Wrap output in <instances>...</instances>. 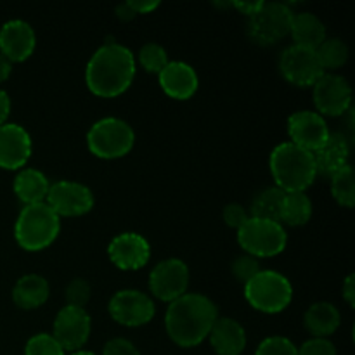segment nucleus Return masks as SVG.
<instances>
[{
	"instance_id": "obj_1",
	"label": "nucleus",
	"mask_w": 355,
	"mask_h": 355,
	"mask_svg": "<svg viewBox=\"0 0 355 355\" xmlns=\"http://www.w3.org/2000/svg\"><path fill=\"white\" fill-rule=\"evenodd\" d=\"M135 68L130 49L116 42H106L87 62L85 83L94 96L113 99L127 92L135 78Z\"/></svg>"
},
{
	"instance_id": "obj_2",
	"label": "nucleus",
	"mask_w": 355,
	"mask_h": 355,
	"mask_svg": "<svg viewBox=\"0 0 355 355\" xmlns=\"http://www.w3.org/2000/svg\"><path fill=\"white\" fill-rule=\"evenodd\" d=\"M217 319V305L210 298L187 291L168 304L165 314L166 335L175 345L193 349L208 338V333Z\"/></svg>"
},
{
	"instance_id": "obj_3",
	"label": "nucleus",
	"mask_w": 355,
	"mask_h": 355,
	"mask_svg": "<svg viewBox=\"0 0 355 355\" xmlns=\"http://www.w3.org/2000/svg\"><path fill=\"white\" fill-rule=\"evenodd\" d=\"M269 166L276 187L284 193H305L318 177L312 153L291 142H283L272 149Z\"/></svg>"
},
{
	"instance_id": "obj_4",
	"label": "nucleus",
	"mask_w": 355,
	"mask_h": 355,
	"mask_svg": "<svg viewBox=\"0 0 355 355\" xmlns=\"http://www.w3.org/2000/svg\"><path fill=\"white\" fill-rule=\"evenodd\" d=\"M61 231V218L47 203L23 207L14 224L16 243L26 252H42L55 241Z\"/></svg>"
},
{
	"instance_id": "obj_5",
	"label": "nucleus",
	"mask_w": 355,
	"mask_h": 355,
	"mask_svg": "<svg viewBox=\"0 0 355 355\" xmlns=\"http://www.w3.org/2000/svg\"><path fill=\"white\" fill-rule=\"evenodd\" d=\"M245 298L250 307L262 314H279L293 300L290 279L276 270H260L245 284Z\"/></svg>"
},
{
	"instance_id": "obj_6",
	"label": "nucleus",
	"mask_w": 355,
	"mask_h": 355,
	"mask_svg": "<svg viewBox=\"0 0 355 355\" xmlns=\"http://www.w3.org/2000/svg\"><path fill=\"white\" fill-rule=\"evenodd\" d=\"M135 144V132L120 118H103L87 132V148L101 159H118L127 156Z\"/></svg>"
},
{
	"instance_id": "obj_7",
	"label": "nucleus",
	"mask_w": 355,
	"mask_h": 355,
	"mask_svg": "<svg viewBox=\"0 0 355 355\" xmlns=\"http://www.w3.org/2000/svg\"><path fill=\"white\" fill-rule=\"evenodd\" d=\"M238 243L246 255L255 259H270L286 250L288 234L283 224L250 217L238 229Z\"/></svg>"
},
{
	"instance_id": "obj_8",
	"label": "nucleus",
	"mask_w": 355,
	"mask_h": 355,
	"mask_svg": "<svg viewBox=\"0 0 355 355\" xmlns=\"http://www.w3.org/2000/svg\"><path fill=\"white\" fill-rule=\"evenodd\" d=\"M293 10L281 2H262L248 19V35L255 44L269 47L290 35Z\"/></svg>"
},
{
	"instance_id": "obj_9",
	"label": "nucleus",
	"mask_w": 355,
	"mask_h": 355,
	"mask_svg": "<svg viewBox=\"0 0 355 355\" xmlns=\"http://www.w3.org/2000/svg\"><path fill=\"white\" fill-rule=\"evenodd\" d=\"M189 267L180 259H165L149 272V291L158 300L172 304L189 290Z\"/></svg>"
},
{
	"instance_id": "obj_10",
	"label": "nucleus",
	"mask_w": 355,
	"mask_h": 355,
	"mask_svg": "<svg viewBox=\"0 0 355 355\" xmlns=\"http://www.w3.org/2000/svg\"><path fill=\"white\" fill-rule=\"evenodd\" d=\"M279 71L288 83L295 87H314V83L324 75L318 52L314 49L290 45L279 58Z\"/></svg>"
},
{
	"instance_id": "obj_11",
	"label": "nucleus",
	"mask_w": 355,
	"mask_h": 355,
	"mask_svg": "<svg viewBox=\"0 0 355 355\" xmlns=\"http://www.w3.org/2000/svg\"><path fill=\"white\" fill-rule=\"evenodd\" d=\"M107 312L114 322L127 328H139L153 321L156 307L148 293L139 290H121L111 297Z\"/></svg>"
},
{
	"instance_id": "obj_12",
	"label": "nucleus",
	"mask_w": 355,
	"mask_h": 355,
	"mask_svg": "<svg viewBox=\"0 0 355 355\" xmlns=\"http://www.w3.org/2000/svg\"><path fill=\"white\" fill-rule=\"evenodd\" d=\"M312 99L321 116H342L352 107V87L342 75L324 73L312 87Z\"/></svg>"
},
{
	"instance_id": "obj_13",
	"label": "nucleus",
	"mask_w": 355,
	"mask_h": 355,
	"mask_svg": "<svg viewBox=\"0 0 355 355\" xmlns=\"http://www.w3.org/2000/svg\"><path fill=\"white\" fill-rule=\"evenodd\" d=\"M45 203L61 217H82L94 208V193L85 184L58 180L49 187Z\"/></svg>"
},
{
	"instance_id": "obj_14",
	"label": "nucleus",
	"mask_w": 355,
	"mask_h": 355,
	"mask_svg": "<svg viewBox=\"0 0 355 355\" xmlns=\"http://www.w3.org/2000/svg\"><path fill=\"white\" fill-rule=\"evenodd\" d=\"M92 331V319L85 309L64 305L58 312L52 326V336L64 352H78L89 342Z\"/></svg>"
},
{
	"instance_id": "obj_15",
	"label": "nucleus",
	"mask_w": 355,
	"mask_h": 355,
	"mask_svg": "<svg viewBox=\"0 0 355 355\" xmlns=\"http://www.w3.org/2000/svg\"><path fill=\"white\" fill-rule=\"evenodd\" d=\"M288 134H290L291 144L314 153L328 141L329 128L326 125L324 116L318 111H297L288 118Z\"/></svg>"
},
{
	"instance_id": "obj_16",
	"label": "nucleus",
	"mask_w": 355,
	"mask_h": 355,
	"mask_svg": "<svg viewBox=\"0 0 355 355\" xmlns=\"http://www.w3.org/2000/svg\"><path fill=\"white\" fill-rule=\"evenodd\" d=\"M107 255L114 267L121 270H139L151 259V245L137 232H121L107 245Z\"/></svg>"
},
{
	"instance_id": "obj_17",
	"label": "nucleus",
	"mask_w": 355,
	"mask_h": 355,
	"mask_svg": "<svg viewBox=\"0 0 355 355\" xmlns=\"http://www.w3.org/2000/svg\"><path fill=\"white\" fill-rule=\"evenodd\" d=\"M37 47L35 30L23 19L7 21L0 28V54L10 62H23Z\"/></svg>"
},
{
	"instance_id": "obj_18",
	"label": "nucleus",
	"mask_w": 355,
	"mask_h": 355,
	"mask_svg": "<svg viewBox=\"0 0 355 355\" xmlns=\"http://www.w3.org/2000/svg\"><path fill=\"white\" fill-rule=\"evenodd\" d=\"M31 156V137L21 125H0V168L21 170Z\"/></svg>"
},
{
	"instance_id": "obj_19",
	"label": "nucleus",
	"mask_w": 355,
	"mask_h": 355,
	"mask_svg": "<svg viewBox=\"0 0 355 355\" xmlns=\"http://www.w3.org/2000/svg\"><path fill=\"white\" fill-rule=\"evenodd\" d=\"M163 92L175 101H187L196 94L200 80L191 64L182 61H172L158 75Z\"/></svg>"
},
{
	"instance_id": "obj_20",
	"label": "nucleus",
	"mask_w": 355,
	"mask_h": 355,
	"mask_svg": "<svg viewBox=\"0 0 355 355\" xmlns=\"http://www.w3.org/2000/svg\"><path fill=\"white\" fill-rule=\"evenodd\" d=\"M208 340L217 355H241L246 349V331L232 318H218L208 333Z\"/></svg>"
},
{
	"instance_id": "obj_21",
	"label": "nucleus",
	"mask_w": 355,
	"mask_h": 355,
	"mask_svg": "<svg viewBox=\"0 0 355 355\" xmlns=\"http://www.w3.org/2000/svg\"><path fill=\"white\" fill-rule=\"evenodd\" d=\"M312 156H314L318 175L321 173V175L331 177L333 173L340 172L347 165H350V144L345 135L329 134L328 141L318 151L312 153Z\"/></svg>"
},
{
	"instance_id": "obj_22",
	"label": "nucleus",
	"mask_w": 355,
	"mask_h": 355,
	"mask_svg": "<svg viewBox=\"0 0 355 355\" xmlns=\"http://www.w3.org/2000/svg\"><path fill=\"white\" fill-rule=\"evenodd\" d=\"M51 286L40 274H24L12 288V302L23 311H35L49 300Z\"/></svg>"
},
{
	"instance_id": "obj_23",
	"label": "nucleus",
	"mask_w": 355,
	"mask_h": 355,
	"mask_svg": "<svg viewBox=\"0 0 355 355\" xmlns=\"http://www.w3.org/2000/svg\"><path fill=\"white\" fill-rule=\"evenodd\" d=\"M304 324L312 338H328L342 324V314L331 302H315L305 312Z\"/></svg>"
},
{
	"instance_id": "obj_24",
	"label": "nucleus",
	"mask_w": 355,
	"mask_h": 355,
	"mask_svg": "<svg viewBox=\"0 0 355 355\" xmlns=\"http://www.w3.org/2000/svg\"><path fill=\"white\" fill-rule=\"evenodd\" d=\"M49 182L47 177L37 168H21L19 173L14 179V194L17 196V200L28 207V205H37V203H45V198H47Z\"/></svg>"
},
{
	"instance_id": "obj_25",
	"label": "nucleus",
	"mask_w": 355,
	"mask_h": 355,
	"mask_svg": "<svg viewBox=\"0 0 355 355\" xmlns=\"http://www.w3.org/2000/svg\"><path fill=\"white\" fill-rule=\"evenodd\" d=\"M290 35L295 45L314 49V51L328 38L324 23L312 12H293Z\"/></svg>"
},
{
	"instance_id": "obj_26",
	"label": "nucleus",
	"mask_w": 355,
	"mask_h": 355,
	"mask_svg": "<svg viewBox=\"0 0 355 355\" xmlns=\"http://www.w3.org/2000/svg\"><path fill=\"white\" fill-rule=\"evenodd\" d=\"M312 201L307 193H284L283 205H281V224L291 227H302L312 217Z\"/></svg>"
},
{
	"instance_id": "obj_27",
	"label": "nucleus",
	"mask_w": 355,
	"mask_h": 355,
	"mask_svg": "<svg viewBox=\"0 0 355 355\" xmlns=\"http://www.w3.org/2000/svg\"><path fill=\"white\" fill-rule=\"evenodd\" d=\"M283 196H284V191H281L279 187L276 186L260 191L252 201V207H250V211H248L250 217L262 218V220L279 222Z\"/></svg>"
},
{
	"instance_id": "obj_28",
	"label": "nucleus",
	"mask_w": 355,
	"mask_h": 355,
	"mask_svg": "<svg viewBox=\"0 0 355 355\" xmlns=\"http://www.w3.org/2000/svg\"><path fill=\"white\" fill-rule=\"evenodd\" d=\"M318 58L322 69H338L349 61V47L342 38H326L318 49Z\"/></svg>"
},
{
	"instance_id": "obj_29",
	"label": "nucleus",
	"mask_w": 355,
	"mask_h": 355,
	"mask_svg": "<svg viewBox=\"0 0 355 355\" xmlns=\"http://www.w3.org/2000/svg\"><path fill=\"white\" fill-rule=\"evenodd\" d=\"M331 194L340 207L352 208L355 205V177L354 168L347 165L331 177Z\"/></svg>"
},
{
	"instance_id": "obj_30",
	"label": "nucleus",
	"mask_w": 355,
	"mask_h": 355,
	"mask_svg": "<svg viewBox=\"0 0 355 355\" xmlns=\"http://www.w3.org/2000/svg\"><path fill=\"white\" fill-rule=\"evenodd\" d=\"M139 62L148 73L159 75L170 61L165 47H162L156 42H149V44L142 45L141 51H139Z\"/></svg>"
},
{
	"instance_id": "obj_31",
	"label": "nucleus",
	"mask_w": 355,
	"mask_h": 355,
	"mask_svg": "<svg viewBox=\"0 0 355 355\" xmlns=\"http://www.w3.org/2000/svg\"><path fill=\"white\" fill-rule=\"evenodd\" d=\"M24 355H64V350L52 335L38 333L26 342Z\"/></svg>"
},
{
	"instance_id": "obj_32",
	"label": "nucleus",
	"mask_w": 355,
	"mask_h": 355,
	"mask_svg": "<svg viewBox=\"0 0 355 355\" xmlns=\"http://www.w3.org/2000/svg\"><path fill=\"white\" fill-rule=\"evenodd\" d=\"M64 297L66 304H68L69 307L85 309V305L90 302V297H92V288H90L89 281L82 279V277H75V279L69 281L68 286H66Z\"/></svg>"
},
{
	"instance_id": "obj_33",
	"label": "nucleus",
	"mask_w": 355,
	"mask_h": 355,
	"mask_svg": "<svg viewBox=\"0 0 355 355\" xmlns=\"http://www.w3.org/2000/svg\"><path fill=\"white\" fill-rule=\"evenodd\" d=\"M255 355H298V347L286 336H269L260 343Z\"/></svg>"
},
{
	"instance_id": "obj_34",
	"label": "nucleus",
	"mask_w": 355,
	"mask_h": 355,
	"mask_svg": "<svg viewBox=\"0 0 355 355\" xmlns=\"http://www.w3.org/2000/svg\"><path fill=\"white\" fill-rule=\"evenodd\" d=\"M232 276L236 277V281L246 284L250 279L257 276L260 272V260L255 259L252 255H239L238 259H234V262L231 263Z\"/></svg>"
},
{
	"instance_id": "obj_35",
	"label": "nucleus",
	"mask_w": 355,
	"mask_h": 355,
	"mask_svg": "<svg viewBox=\"0 0 355 355\" xmlns=\"http://www.w3.org/2000/svg\"><path fill=\"white\" fill-rule=\"evenodd\" d=\"M298 355H336V347L328 338H311L302 343Z\"/></svg>"
},
{
	"instance_id": "obj_36",
	"label": "nucleus",
	"mask_w": 355,
	"mask_h": 355,
	"mask_svg": "<svg viewBox=\"0 0 355 355\" xmlns=\"http://www.w3.org/2000/svg\"><path fill=\"white\" fill-rule=\"evenodd\" d=\"M222 217H224V222L227 227L236 229V231H238V229L241 227L246 220H248L250 214H248V210L243 207V205L229 203V205H225Z\"/></svg>"
},
{
	"instance_id": "obj_37",
	"label": "nucleus",
	"mask_w": 355,
	"mask_h": 355,
	"mask_svg": "<svg viewBox=\"0 0 355 355\" xmlns=\"http://www.w3.org/2000/svg\"><path fill=\"white\" fill-rule=\"evenodd\" d=\"M103 355H141V352L130 340L113 338L104 345Z\"/></svg>"
},
{
	"instance_id": "obj_38",
	"label": "nucleus",
	"mask_w": 355,
	"mask_h": 355,
	"mask_svg": "<svg viewBox=\"0 0 355 355\" xmlns=\"http://www.w3.org/2000/svg\"><path fill=\"white\" fill-rule=\"evenodd\" d=\"M128 6L135 14H151L159 7V2H148V0H130Z\"/></svg>"
},
{
	"instance_id": "obj_39",
	"label": "nucleus",
	"mask_w": 355,
	"mask_h": 355,
	"mask_svg": "<svg viewBox=\"0 0 355 355\" xmlns=\"http://www.w3.org/2000/svg\"><path fill=\"white\" fill-rule=\"evenodd\" d=\"M342 291H343V298H345V302H347V304H349V307H354V305H355L354 274H349V276L345 277V281H343Z\"/></svg>"
},
{
	"instance_id": "obj_40",
	"label": "nucleus",
	"mask_w": 355,
	"mask_h": 355,
	"mask_svg": "<svg viewBox=\"0 0 355 355\" xmlns=\"http://www.w3.org/2000/svg\"><path fill=\"white\" fill-rule=\"evenodd\" d=\"M9 114H10V97L6 90L0 89V125L7 123Z\"/></svg>"
},
{
	"instance_id": "obj_41",
	"label": "nucleus",
	"mask_w": 355,
	"mask_h": 355,
	"mask_svg": "<svg viewBox=\"0 0 355 355\" xmlns=\"http://www.w3.org/2000/svg\"><path fill=\"white\" fill-rule=\"evenodd\" d=\"M260 6H262V2H232L231 7H234V9H238L241 14H246V16H252V14H255L257 10L260 9Z\"/></svg>"
},
{
	"instance_id": "obj_42",
	"label": "nucleus",
	"mask_w": 355,
	"mask_h": 355,
	"mask_svg": "<svg viewBox=\"0 0 355 355\" xmlns=\"http://www.w3.org/2000/svg\"><path fill=\"white\" fill-rule=\"evenodd\" d=\"M137 14L132 10V7L128 6V2H123L121 6L116 7V17L121 21H132Z\"/></svg>"
},
{
	"instance_id": "obj_43",
	"label": "nucleus",
	"mask_w": 355,
	"mask_h": 355,
	"mask_svg": "<svg viewBox=\"0 0 355 355\" xmlns=\"http://www.w3.org/2000/svg\"><path fill=\"white\" fill-rule=\"evenodd\" d=\"M10 73H12V62L0 54V83L6 82L10 76Z\"/></svg>"
},
{
	"instance_id": "obj_44",
	"label": "nucleus",
	"mask_w": 355,
	"mask_h": 355,
	"mask_svg": "<svg viewBox=\"0 0 355 355\" xmlns=\"http://www.w3.org/2000/svg\"><path fill=\"white\" fill-rule=\"evenodd\" d=\"M69 355H96V354L89 352V350H78V352H73V354H69Z\"/></svg>"
}]
</instances>
